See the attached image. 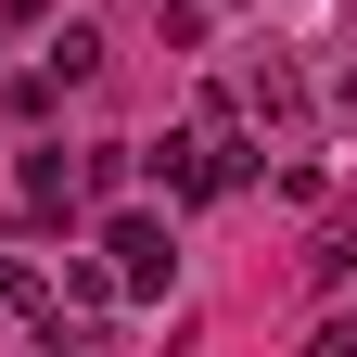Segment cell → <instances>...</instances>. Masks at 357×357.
<instances>
[{"label":"cell","instance_id":"cell-1","mask_svg":"<svg viewBox=\"0 0 357 357\" xmlns=\"http://www.w3.org/2000/svg\"><path fill=\"white\" fill-rule=\"evenodd\" d=\"M102 268H115V294H166V281H178V243H166V217H153V204H128L115 230H102Z\"/></svg>","mask_w":357,"mask_h":357},{"label":"cell","instance_id":"cell-2","mask_svg":"<svg viewBox=\"0 0 357 357\" xmlns=\"http://www.w3.org/2000/svg\"><path fill=\"white\" fill-rule=\"evenodd\" d=\"M243 115L268 128V141H306V77L268 52V64H243Z\"/></svg>","mask_w":357,"mask_h":357},{"label":"cell","instance_id":"cell-3","mask_svg":"<svg viewBox=\"0 0 357 357\" xmlns=\"http://www.w3.org/2000/svg\"><path fill=\"white\" fill-rule=\"evenodd\" d=\"M77 153H26V217H77Z\"/></svg>","mask_w":357,"mask_h":357},{"label":"cell","instance_id":"cell-4","mask_svg":"<svg viewBox=\"0 0 357 357\" xmlns=\"http://www.w3.org/2000/svg\"><path fill=\"white\" fill-rule=\"evenodd\" d=\"M38 64H52L64 89H89V77H102V26H64V38H52V52H38Z\"/></svg>","mask_w":357,"mask_h":357},{"label":"cell","instance_id":"cell-5","mask_svg":"<svg viewBox=\"0 0 357 357\" xmlns=\"http://www.w3.org/2000/svg\"><path fill=\"white\" fill-rule=\"evenodd\" d=\"M0 306L38 319V306H52V268H38V255H0Z\"/></svg>","mask_w":357,"mask_h":357},{"label":"cell","instance_id":"cell-6","mask_svg":"<svg viewBox=\"0 0 357 357\" xmlns=\"http://www.w3.org/2000/svg\"><path fill=\"white\" fill-rule=\"evenodd\" d=\"M0 102H13V115H26V128H38V115H52V102H64V77H52V64H26V77H13V89H0Z\"/></svg>","mask_w":357,"mask_h":357},{"label":"cell","instance_id":"cell-7","mask_svg":"<svg viewBox=\"0 0 357 357\" xmlns=\"http://www.w3.org/2000/svg\"><path fill=\"white\" fill-rule=\"evenodd\" d=\"M115 178H128V141H89V153H77V192H89V204H102Z\"/></svg>","mask_w":357,"mask_h":357},{"label":"cell","instance_id":"cell-8","mask_svg":"<svg viewBox=\"0 0 357 357\" xmlns=\"http://www.w3.org/2000/svg\"><path fill=\"white\" fill-rule=\"evenodd\" d=\"M306 268H319V281H357V217H332V230H319V255H306Z\"/></svg>","mask_w":357,"mask_h":357},{"label":"cell","instance_id":"cell-9","mask_svg":"<svg viewBox=\"0 0 357 357\" xmlns=\"http://www.w3.org/2000/svg\"><path fill=\"white\" fill-rule=\"evenodd\" d=\"M332 115H344V128H357V64H344V89H332Z\"/></svg>","mask_w":357,"mask_h":357}]
</instances>
